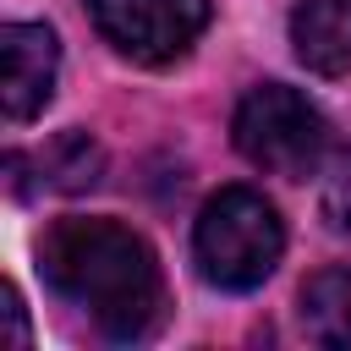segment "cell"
I'll use <instances>...</instances> for the list:
<instances>
[{"mask_svg": "<svg viewBox=\"0 0 351 351\" xmlns=\"http://www.w3.org/2000/svg\"><path fill=\"white\" fill-rule=\"evenodd\" d=\"M44 285L82 307L110 340H148L165 318V280L154 247L121 219L66 214L38 241Z\"/></svg>", "mask_w": 351, "mask_h": 351, "instance_id": "cell-1", "label": "cell"}, {"mask_svg": "<svg viewBox=\"0 0 351 351\" xmlns=\"http://www.w3.org/2000/svg\"><path fill=\"white\" fill-rule=\"evenodd\" d=\"M5 318H11V346H27V318H22V296H16V285H5Z\"/></svg>", "mask_w": 351, "mask_h": 351, "instance_id": "cell-10", "label": "cell"}, {"mask_svg": "<svg viewBox=\"0 0 351 351\" xmlns=\"http://www.w3.org/2000/svg\"><path fill=\"white\" fill-rule=\"evenodd\" d=\"M296 318L313 346H335V351L351 346V269L329 263V269L307 274V285L296 296Z\"/></svg>", "mask_w": 351, "mask_h": 351, "instance_id": "cell-7", "label": "cell"}, {"mask_svg": "<svg viewBox=\"0 0 351 351\" xmlns=\"http://www.w3.org/2000/svg\"><path fill=\"white\" fill-rule=\"evenodd\" d=\"M38 170H44V186H55V192H88L104 170V154L88 132H60L38 154Z\"/></svg>", "mask_w": 351, "mask_h": 351, "instance_id": "cell-8", "label": "cell"}, {"mask_svg": "<svg viewBox=\"0 0 351 351\" xmlns=\"http://www.w3.org/2000/svg\"><path fill=\"white\" fill-rule=\"evenodd\" d=\"M291 49L313 77L351 71V0H302L291 11Z\"/></svg>", "mask_w": 351, "mask_h": 351, "instance_id": "cell-6", "label": "cell"}, {"mask_svg": "<svg viewBox=\"0 0 351 351\" xmlns=\"http://www.w3.org/2000/svg\"><path fill=\"white\" fill-rule=\"evenodd\" d=\"M230 137H236V154H241L252 170L285 176V181L318 176L324 154L335 148L318 104H313L307 93L285 88V82H258V88H247L241 104H236Z\"/></svg>", "mask_w": 351, "mask_h": 351, "instance_id": "cell-3", "label": "cell"}, {"mask_svg": "<svg viewBox=\"0 0 351 351\" xmlns=\"http://www.w3.org/2000/svg\"><path fill=\"white\" fill-rule=\"evenodd\" d=\"M280 252H285V219L263 192L225 186L203 203L192 230V258L214 291H236V296L258 291L274 274Z\"/></svg>", "mask_w": 351, "mask_h": 351, "instance_id": "cell-2", "label": "cell"}, {"mask_svg": "<svg viewBox=\"0 0 351 351\" xmlns=\"http://www.w3.org/2000/svg\"><path fill=\"white\" fill-rule=\"evenodd\" d=\"M99 38L132 66H176L208 27V0H88Z\"/></svg>", "mask_w": 351, "mask_h": 351, "instance_id": "cell-4", "label": "cell"}, {"mask_svg": "<svg viewBox=\"0 0 351 351\" xmlns=\"http://www.w3.org/2000/svg\"><path fill=\"white\" fill-rule=\"evenodd\" d=\"M318 219L329 230H351V143H335L318 165Z\"/></svg>", "mask_w": 351, "mask_h": 351, "instance_id": "cell-9", "label": "cell"}, {"mask_svg": "<svg viewBox=\"0 0 351 351\" xmlns=\"http://www.w3.org/2000/svg\"><path fill=\"white\" fill-rule=\"evenodd\" d=\"M60 77V44L44 22H5L0 27V110L11 126L33 121L55 99Z\"/></svg>", "mask_w": 351, "mask_h": 351, "instance_id": "cell-5", "label": "cell"}]
</instances>
